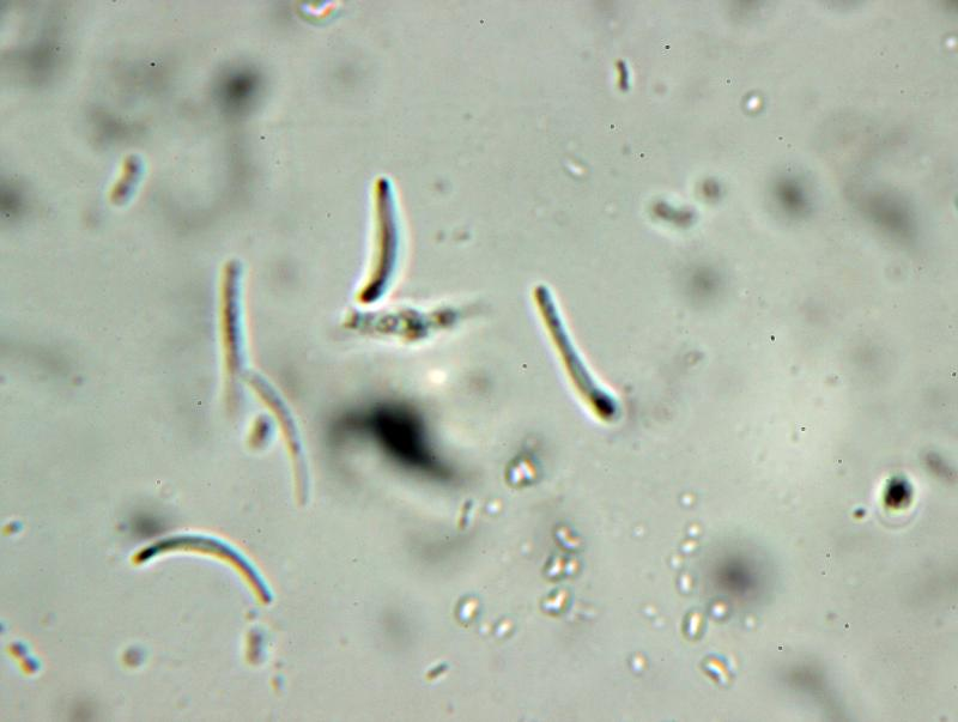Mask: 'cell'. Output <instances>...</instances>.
<instances>
[{
	"instance_id": "obj_1",
	"label": "cell",
	"mask_w": 958,
	"mask_h": 722,
	"mask_svg": "<svg viewBox=\"0 0 958 722\" xmlns=\"http://www.w3.org/2000/svg\"><path fill=\"white\" fill-rule=\"evenodd\" d=\"M773 202L776 208L791 215H804L812 208L811 193L802 179L784 175L774 182Z\"/></svg>"
}]
</instances>
